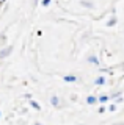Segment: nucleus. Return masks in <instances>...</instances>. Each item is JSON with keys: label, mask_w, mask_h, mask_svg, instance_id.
<instances>
[{"label": "nucleus", "mask_w": 124, "mask_h": 125, "mask_svg": "<svg viewBox=\"0 0 124 125\" xmlns=\"http://www.w3.org/2000/svg\"><path fill=\"white\" fill-rule=\"evenodd\" d=\"M112 125H124V122H115V124H112Z\"/></svg>", "instance_id": "nucleus-17"}, {"label": "nucleus", "mask_w": 124, "mask_h": 125, "mask_svg": "<svg viewBox=\"0 0 124 125\" xmlns=\"http://www.w3.org/2000/svg\"><path fill=\"white\" fill-rule=\"evenodd\" d=\"M24 97H25V99H27V100H28V102H30V100H32V94H28V92H27V94H25V95H24Z\"/></svg>", "instance_id": "nucleus-16"}, {"label": "nucleus", "mask_w": 124, "mask_h": 125, "mask_svg": "<svg viewBox=\"0 0 124 125\" xmlns=\"http://www.w3.org/2000/svg\"><path fill=\"white\" fill-rule=\"evenodd\" d=\"M50 3H52V0H41V5L44 6V8H47V6H50Z\"/></svg>", "instance_id": "nucleus-13"}, {"label": "nucleus", "mask_w": 124, "mask_h": 125, "mask_svg": "<svg viewBox=\"0 0 124 125\" xmlns=\"http://www.w3.org/2000/svg\"><path fill=\"white\" fill-rule=\"evenodd\" d=\"M0 3H2V5H5V3H6V0H0Z\"/></svg>", "instance_id": "nucleus-18"}, {"label": "nucleus", "mask_w": 124, "mask_h": 125, "mask_svg": "<svg viewBox=\"0 0 124 125\" xmlns=\"http://www.w3.org/2000/svg\"><path fill=\"white\" fill-rule=\"evenodd\" d=\"M87 61L90 62V64H93V66H100V61H99L98 55H88V56H87Z\"/></svg>", "instance_id": "nucleus-3"}, {"label": "nucleus", "mask_w": 124, "mask_h": 125, "mask_svg": "<svg viewBox=\"0 0 124 125\" xmlns=\"http://www.w3.org/2000/svg\"><path fill=\"white\" fill-rule=\"evenodd\" d=\"M98 102H99V99H98L96 95H88V97H87V103H88V105H96Z\"/></svg>", "instance_id": "nucleus-9"}, {"label": "nucleus", "mask_w": 124, "mask_h": 125, "mask_svg": "<svg viewBox=\"0 0 124 125\" xmlns=\"http://www.w3.org/2000/svg\"><path fill=\"white\" fill-rule=\"evenodd\" d=\"M80 125H83V124H80Z\"/></svg>", "instance_id": "nucleus-20"}, {"label": "nucleus", "mask_w": 124, "mask_h": 125, "mask_svg": "<svg viewBox=\"0 0 124 125\" xmlns=\"http://www.w3.org/2000/svg\"><path fill=\"white\" fill-rule=\"evenodd\" d=\"M108 111H112V113H115V111H116V105H115V103H112V105H110V106H108Z\"/></svg>", "instance_id": "nucleus-14"}, {"label": "nucleus", "mask_w": 124, "mask_h": 125, "mask_svg": "<svg viewBox=\"0 0 124 125\" xmlns=\"http://www.w3.org/2000/svg\"><path fill=\"white\" fill-rule=\"evenodd\" d=\"M119 97H121V91H115V92H112L110 99H112V100H118Z\"/></svg>", "instance_id": "nucleus-12"}, {"label": "nucleus", "mask_w": 124, "mask_h": 125, "mask_svg": "<svg viewBox=\"0 0 124 125\" xmlns=\"http://www.w3.org/2000/svg\"><path fill=\"white\" fill-rule=\"evenodd\" d=\"M28 103H30V106H32L33 109H36V111H39V109H41V105H39V103H38V102H36V100H30V102H28Z\"/></svg>", "instance_id": "nucleus-10"}, {"label": "nucleus", "mask_w": 124, "mask_h": 125, "mask_svg": "<svg viewBox=\"0 0 124 125\" xmlns=\"http://www.w3.org/2000/svg\"><path fill=\"white\" fill-rule=\"evenodd\" d=\"M80 5L85 6V8H88V10H93V8H94V3L90 2V0H80Z\"/></svg>", "instance_id": "nucleus-7"}, {"label": "nucleus", "mask_w": 124, "mask_h": 125, "mask_svg": "<svg viewBox=\"0 0 124 125\" xmlns=\"http://www.w3.org/2000/svg\"><path fill=\"white\" fill-rule=\"evenodd\" d=\"M105 111H107V108H105V106H100L98 113H99V114H104V113H105Z\"/></svg>", "instance_id": "nucleus-15"}, {"label": "nucleus", "mask_w": 124, "mask_h": 125, "mask_svg": "<svg viewBox=\"0 0 124 125\" xmlns=\"http://www.w3.org/2000/svg\"><path fill=\"white\" fill-rule=\"evenodd\" d=\"M105 83H107L105 75H99V77H96V80H94V84H96V86H104Z\"/></svg>", "instance_id": "nucleus-6"}, {"label": "nucleus", "mask_w": 124, "mask_h": 125, "mask_svg": "<svg viewBox=\"0 0 124 125\" xmlns=\"http://www.w3.org/2000/svg\"><path fill=\"white\" fill-rule=\"evenodd\" d=\"M0 41H2V47H0V49L6 47V41H8V38H6V34H5V33H2V36H0Z\"/></svg>", "instance_id": "nucleus-11"}, {"label": "nucleus", "mask_w": 124, "mask_h": 125, "mask_svg": "<svg viewBox=\"0 0 124 125\" xmlns=\"http://www.w3.org/2000/svg\"><path fill=\"white\" fill-rule=\"evenodd\" d=\"M63 81L64 83H77L79 77L74 75V73H68V75H63Z\"/></svg>", "instance_id": "nucleus-2"}, {"label": "nucleus", "mask_w": 124, "mask_h": 125, "mask_svg": "<svg viewBox=\"0 0 124 125\" xmlns=\"http://www.w3.org/2000/svg\"><path fill=\"white\" fill-rule=\"evenodd\" d=\"M35 125H42V124L41 122H35Z\"/></svg>", "instance_id": "nucleus-19"}, {"label": "nucleus", "mask_w": 124, "mask_h": 125, "mask_svg": "<svg viewBox=\"0 0 124 125\" xmlns=\"http://www.w3.org/2000/svg\"><path fill=\"white\" fill-rule=\"evenodd\" d=\"M13 50H14L13 45H6V47H3V49H0V60H6V58L13 53Z\"/></svg>", "instance_id": "nucleus-1"}, {"label": "nucleus", "mask_w": 124, "mask_h": 125, "mask_svg": "<svg viewBox=\"0 0 124 125\" xmlns=\"http://www.w3.org/2000/svg\"><path fill=\"white\" fill-rule=\"evenodd\" d=\"M98 99H99V103H100V105H105L108 100H112L110 95H107V94H102V95H99Z\"/></svg>", "instance_id": "nucleus-8"}, {"label": "nucleus", "mask_w": 124, "mask_h": 125, "mask_svg": "<svg viewBox=\"0 0 124 125\" xmlns=\"http://www.w3.org/2000/svg\"><path fill=\"white\" fill-rule=\"evenodd\" d=\"M50 105L53 108H60L61 106V99L58 95H50Z\"/></svg>", "instance_id": "nucleus-4"}, {"label": "nucleus", "mask_w": 124, "mask_h": 125, "mask_svg": "<svg viewBox=\"0 0 124 125\" xmlns=\"http://www.w3.org/2000/svg\"><path fill=\"white\" fill-rule=\"evenodd\" d=\"M116 23H118V17H116V14H112V16H110V19L107 21V23H105V25L112 28V27H115Z\"/></svg>", "instance_id": "nucleus-5"}]
</instances>
